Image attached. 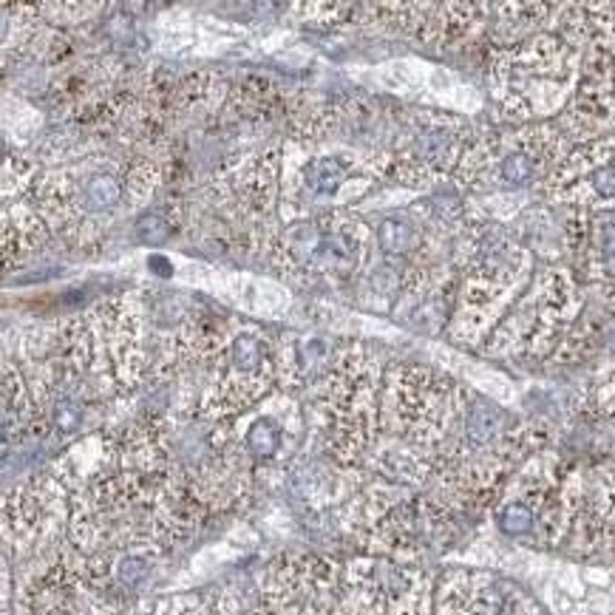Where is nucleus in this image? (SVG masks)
<instances>
[{
	"label": "nucleus",
	"mask_w": 615,
	"mask_h": 615,
	"mask_svg": "<svg viewBox=\"0 0 615 615\" xmlns=\"http://www.w3.org/2000/svg\"><path fill=\"white\" fill-rule=\"evenodd\" d=\"M499 528L507 536H522V533H528L533 528V514L528 511L525 505H507L502 511V516H499Z\"/></svg>",
	"instance_id": "2"
},
{
	"label": "nucleus",
	"mask_w": 615,
	"mask_h": 615,
	"mask_svg": "<svg viewBox=\"0 0 615 615\" xmlns=\"http://www.w3.org/2000/svg\"><path fill=\"white\" fill-rule=\"evenodd\" d=\"M595 188L604 196H615V167H607V171L595 174Z\"/></svg>",
	"instance_id": "5"
},
{
	"label": "nucleus",
	"mask_w": 615,
	"mask_h": 615,
	"mask_svg": "<svg viewBox=\"0 0 615 615\" xmlns=\"http://www.w3.org/2000/svg\"><path fill=\"white\" fill-rule=\"evenodd\" d=\"M499 428V411L488 403H476L468 414V434L473 442H488Z\"/></svg>",
	"instance_id": "1"
},
{
	"label": "nucleus",
	"mask_w": 615,
	"mask_h": 615,
	"mask_svg": "<svg viewBox=\"0 0 615 615\" xmlns=\"http://www.w3.org/2000/svg\"><path fill=\"white\" fill-rule=\"evenodd\" d=\"M604 247H607V261L615 267V224L607 227V244H604Z\"/></svg>",
	"instance_id": "6"
},
{
	"label": "nucleus",
	"mask_w": 615,
	"mask_h": 615,
	"mask_svg": "<svg viewBox=\"0 0 615 615\" xmlns=\"http://www.w3.org/2000/svg\"><path fill=\"white\" fill-rule=\"evenodd\" d=\"M247 445L255 454H272L275 445H279V434H275V428L270 423H258L247 437Z\"/></svg>",
	"instance_id": "4"
},
{
	"label": "nucleus",
	"mask_w": 615,
	"mask_h": 615,
	"mask_svg": "<svg viewBox=\"0 0 615 615\" xmlns=\"http://www.w3.org/2000/svg\"><path fill=\"white\" fill-rule=\"evenodd\" d=\"M502 174L511 179V182H516V184H525V182L533 179L536 167H533L530 157H525V153H516V157H511V159L502 165Z\"/></svg>",
	"instance_id": "3"
}]
</instances>
